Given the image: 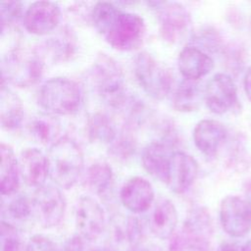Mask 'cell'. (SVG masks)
I'll list each match as a JSON object with an SVG mask.
<instances>
[{
  "label": "cell",
  "instance_id": "obj_33",
  "mask_svg": "<svg viewBox=\"0 0 251 251\" xmlns=\"http://www.w3.org/2000/svg\"><path fill=\"white\" fill-rule=\"evenodd\" d=\"M22 14V3L18 1L1 2V24L2 29L11 26L17 22Z\"/></svg>",
  "mask_w": 251,
  "mask_h": 251
},
{
  "label": "cell",
  "instance_id": "obj_27",
  "mask_svg": "<svg viewBox=\"0 0 251 251\" xmlns=\"http://www.w3.org/2000/svg\"><path fill=\"white\" fill-rule=\"evenodd\" d=\"M37 51L44 62L46 59H51L54 62L66 61L74 53V42L71 34L64 32L46 40L43 43V47Z\"/></svg>",
  "mask_w": 251,
  "mask_h": 251
},
{
  "label": "cell",
  "instance_id": "obj_11",
  "mask_svg": "<svg viewBox=\"0 0 251 251\" xmlns=\"http://www.w3.org/2000/svg\"><path fill=\"white\" fill-rule=\"evenodd\" d=\"M75 226L85 240H96L106 229L105 212L102 206L90 196H81L75 205Z\"/></svg>",
  "mask_w": 251,
  "mask_h": 251
},
{
  "label": "cell",
  "instance_id": "obj_3",
  "mask_svg": "<svg viewBox=\"0 0 251 251\" xmlns=\"http://www.w3.org/2000/svg\"><path fill=\"white\" fill-rule=\"evenodd\" d=\"M43 67L44 60L37 50L16 47L2 59V82L29 87L41 78Z\"/></svg>",
  "mask_w": 251,
  "mask_h": 251
},
{
  "label": "cell",
  "instance_id": "obj_17",
  "mask_svg": "<svg viewBox=\"0 0 251 251\" xmlns=\"http://www.w3.org/2000/svg\"><path fill=\"white\" fill-rule=\"evenodd\" d=\"M227 136L226 126L216 120H202L194 127L193 140L198 150L206 156H215Z\"/></svg>",
  "mask_w": 251,
  "mask_h": 251
},
{
  "label": "cell",
  "instance_id": "obj_15",
  "mask_svg": "<svg viewBox=\"0 0 251 251\" xmlns=\"http://www.w3.org/2000/svg\"><path fill=\"white\" fill-rule=\"evenodd\" d=\"M18 162L21 177L26 185L37 189L46 184V179L49 176L48 159L40 149H24Z\"/></svg>",
  "mask_w": 251,
  "mask_h": 251
},
{
  "label": "cell",
  "instance_id": "obj_26",
  "mask_svg": "<svg viewBox=\"0 0 251 251\" xmlns=\"http://www.w3.org/2000/svg\"><path fill=\"white\" fill-rule=\"evenodd\" d=\"M202 98L204 91L198 80L183 78L174 92L173 105L177 111L190 112L198 108Z\"/></svg>",
  "mask_w": 251,
  "mask_h": 251
},
{
  "label": "cell",
  "instance_id": "obj_4",
  "mask_svg": "<svg viewBox=\"0 0 251 251\" xmlns=\"http://www.w3.org/2000/svg\"><path fill=\"white\" fill-rule=\"evenodd\" d=\"M93 81L102 100L113 108H122L127 101L124 74L112 58L101 55L92 70Z\"/></svg>",
  "mask_w": 251,
  "mask_h": 251
},
{
  "label": "cell",
  "instance_id": "obj_40",
  "mask_svg": "<svg viewBox=\"0 0 251 251\" xmlns=\"http://www.w3.org/2000/svg\"><path fill=\"white\" fill-rule=\"evenodd\" d=\"M92 251H110V250H108L107 248H104V249H95V250H92Z\"/></svg>",
  "mask_w": 251,
  "mask_h": 251
},
{
  "label": "cell",
  "instance_id": "obj_10",
  "mask_svg": "<svg viewBox=\"0 0 251 251\" xmlns=\"http://www.w3.org/2000/svg\"><path fill=\"white\" fill-rule=\"evenodd\" d=\"M220 221L228 235H246L251 230V209L246 200L235 195L225 197L220 206Z\"/></svg>",
  "mask_w": 251,
  "mask_h": 251
},
{
  "label": "cell",
  "instance_id": "obj_14",
  "mask_svg": "<svg viewBox=\"0 0 251 251\" xmlns=\"http://www.w3.org/2000/svg\"><path fill=\"white\" fill-rule=\"evenodd\" d=\"M197 175L198 164L196 160L185 152L176 151L171 159L166 184L173 192L181 194L191 187Z\"/></svg>",
  "mask_w": 251,
  "mask_h": 251
},
{
  "label": "cell",
  "instance_id": "obj_29",
  "mask_svg": "<svg viewBox=\"0 0 251 251\" xmlns=\"http://www.w3.org/2000/svg\"><path fill=\"white\" fill-rule=\"evenodd\" d=\"M120 10L110 2H97L90 11V20L95 29L103 36Z\"/></svg>",
  "mask_w": 251,
  "mask_h": 251
},
{
  "label": "cell",
  "instance_id": "obj_25",
  "mask_svg": "<svg viewBox=\"0 0 251 251\" xmlns=\"http://www.w3.org/2000/svg\"><path fill=\"white\" fill-rule=\"evenodd\" d=\"M85 184L89 190L101 198L110 196L114 185V174L110 165L103 161L93 163L87 169Z\"/></svg>",
  "mask_w": 251,
  "mask_h": 251
},
{
  "label": "cell",
  "instance_id": "obj_28",
  "mask_svg": "<svg viewBox=\"0 0 251 251\" xmlns=\"http://www.w3.org/2000/svg\"><path fill=\"white\" fill-rule=\"evenodd\" d=\"M87 132L91 140L109 145L117 137V129L113 121L102 113H95L89 117Z\"/></svg>",
  "mask_w": 251,
  "mask_h": 251
},
{
  "label": "cell",
  "instance_id": "obj_6",
  "mask_svg": "<svg viewBox=\"0 0 251 251\" xmlns=\"http://www.w3.org/2000/svg\"><path fill=\"white\" fill-rule=\"evenodd\" d=\"M145 29V23L139 15L120 11L103 37L114 49L131 51L141 45Z\"/></svg>",
  "mask_w": 251,
  "mask_h": 251
},
{
  "label": "cell",
  "instance_id": "obj_13",
  "mask_svg": "<svg viewBox=\"0 0 251 251\" xmlns=\"http://www.w3.org/2000/svg\"><path fill=\"white\" fill-rule=\"evenodd\" d=\"M61 19L60 7L50 1L31 3L24 14L25 28L31 34L46 35L52 32Z\"/></svg>",
  "mask_w": 251,
  "mask_h": 251
},
{
  "label": "cell",
  "instance_id": "obj_20",
  "mask_svg": "<svg viewBox=\"0 0 251 251\" xmlns=\"http://www.w3.org/2000/svg\"><path fill=\"white\" fill-rule=\"evenodd\" d=\"M177 67L184 78L198 80L213 70L214 61L202 49L187 46L178 55Z\"/></svg>",
  "mask_w": 251,
  "mask_h": 251
},
{
  "label": "cell",
  "instance_id": "obj_35",
  "mask_svg": "<svg viewBox=\"0 0 251 251\" xmlns=\"http://www.w3.org/2000/svg\"><path fill=\"white\" fill-rule=\"evenodd\" d=\"M59 251H83V238L79 234L70 237Z\"/></svg>",
  "mask_w": 251,
  "mask_h": 251
},
{
  "label": "cell",
  "instance_id": "obj_39",
  "mask_svg": "<svg viewBox=\"0 0 251 251\" xmlns=\"http://www.w3.org/2000/svg\"><path fill=\"white\" fill-rule=\"evenodd\" d=\"M242 251H251V239L242 246Z\"/></svg>",
  "mask_w": 251,
  "mask_h": 251
},
{
  "label": "cell",
  "instance_id": "obj_24",
  "mask_svg": "<svg viewBox=\"0 0 251 251\" xmlns=\"http://www.w3.org/2000/svg\"><path fill=\"white\" fill-rule=\"evenodd\" d=\"M27 131L30 137L37 143L44 146H51L60 138L61 126L56 116L48 113H40L29 120Z\"/></svg>",
  "mask_w": 251,
  "mask_h": 251
},
{
  "label": "cell",
  "instance_id": "obj_36",
  "mask_svg": "<svg viewBox=\"0 0 251 251\" xmlns=\"http://www.w3.org/2000/svg\"><path fill=\"white\" fill-rule=\"evenodd\" d=\"M217 251H242V247L233 241H224L218 246Z\"/></svg>",
  "mask_w": 251,
  "mask_h": 251
},
{
  "label": "cell",
  "instance_id": "obj_31",
  "mask_svg": "<svg viewBox=\"0 0 251 251\" xmlns=\"http://www.w3.org/2000/svg\"><path fill=\"white\" fill-rule=\"evenodd\" d=\"M110 149L114 157L126 160L134 154L135 141L129 133L122 132L120 135H117L116 139L110 144Z\"/></svg>",
  "mask_w": 251,
  "mask_h": 251
},
{
  "label": "cell",
  "instance_id": "obj_16",
  "mask_svg": "<svg viewBox=\"0 0 251 251\" xmlns=\"http://www.w3.org/2000/svg\"><path fill=\"white\" fill-rule=\"evenodd\" d=\"M154 196L152 184L141 176L128 178L122 186L120 192L122 204L134 214L147 211L154 201Z\"/></svg>",
  "mask_w": 251,
  "mask_h": 251
},
{
  "label": "cell",
  "instance_id": "obj_5",
  "mask_svg": "<svg viewBox=\"0 0 251 251\" xmlns=\"http://www.w3.org/2000/svg\"><path fill=\"white\" fill-rule=\"evenodd\" d=\"M133 72L142 89L152 98L164 99L172 89L171 71L148 52L138 53L133 61Z\"/></svg>",
  "mask_w": 251,
  "mask_h": 251
},
{
  "label": "cell",
  "instance_id": "obj_7",
  "mask_svg": "<svg viewBox=\"0 0 251 251\" xmlns=\"http://www.w3.org/2000/svg\"><path fill=\"white\" fill-rule=\"evenodd\" d=\"M31 200L33 213L42 227L51 228L63 221L67 203L58 186L52 184L42 185L35 189Z\"/></svg>",
  "mask_w": 251,
  "mask_h": 251
},
{
  "label": "cell",
  "instance_id": "obj_1",
  "mask_svg": "<svg viewBox=\"0 0 251 251\" xmlns=\"http://www.w3.org/2000/svg\"><path fill=\"white\" fill-rule=\"evenodd\" d=\"M49 176L60 188L70 189L78 180L84 167L83 153L78 144L68 136L53 143L47 154Z\"/></svg>",
  "mask_w": 251,
  "mask_h": 251
},
{
  "label": "cell",
  "instance_id": "obj_22",
  "mask_svg": "<svg viewBox=\"0 0 251 251\" xmlns=\"http://www.w3.org/2000/svg\"><path fill=\"white\" fill-rule=\"evenodd\" d=\"M0 191L3 196H12L20 187V169L13 148L4 142L0 146Z\"/></svg>",
  "mask_w": 251,
  "mask_h": 251
},
{
  "label": "cell",
  "instance_id": "obj_32",
  "mask_svg": "<svg viewBox=\"0 0 251 251\" xmlns=\"http://www.w3.org/2000/svg\"><path fill=\"white\" fill-rule=\"evenodd\" d=\"M7 212L14 220L24 221L33 213L32 200L26 195H18L8 204Z\"/></svg>",
  "mask_w": 251,
  "mask_h": 251
},
{
  "label": "cell",
  "instance_id": "obj_18",
  "mask_svg": "<svg viewBox=\"0 0 251 251\" xmlns=\"http://www.w3.org/2000/svg\"><path fill=\"white\" fill-rule=\"evenodd\" d=\"M173 153L164 142L152 141L142 151V166L150 176L166 183Z\"/></svg>",
  "mask_w": 251,
  "mask_h": 251
},
{
  "label": "cell",
  "instance_id": "obj_23",
  "mask_svg": "<svg viewBox=\"0 0 251 251\" xmlns=\"http://www.w3.org/2000/svg\"><path fill=\"white\" fill-rule=\"evenodd\" d=\"M24 106L20 97L5 83L1 84L0 120L4 129L15 130L24 121Z\"/></svg>",
  "mask_w": 251,
  "mask_h": 251
},
{
  "label": "cell",
  "instance_id": "obj_12",
  "mask_svg": "<svg viewBox=\"0 0 251 251\" xmlns=\"http://www.w3.org/2000/svg\"><path fill=\"white\" fill-rule=\"evenodd\" d=\"M204 100L209 110L218 115L234 108L237 104V89L233 79L223 73L213 75L205 86Z\"/></svg>",
  "mask_w": 251,
  "mask_h": 251
},
{
  "label": "cell",
  "instance_id": "obj_37",
  "mask_svg": "<svg viewBox=\"0 0 251 251\" xmlns=\"http://www.w3.org/2000/svg\"><path fill=\"white\" fill-rule=\"evenodd\" d=\"M243 85H244L245 93H246L247 97L249 98V100L251 101V66L247 69V72L245 73Z\"/></svg>",
  "mask_w": 251,
  "mask_h": 251
},
{
  "label": "cell",
  "instance_id": "obj_19",
  "mask_svg": "<svg viewBox=\"0 0 251 251\" xmlns=\"http://www.w3.org/2000/svg\"><path fill=\"white\" fill-rule=\"evenodd\" d=\"M178 216L175 204L166 198L159 199L149 218L151 232L160 239H170L177 226Z\"/></svg>",
  "mask_w": 251,
  "mask_h": 251
},
{
  "label": "cell",
  "instance_id": "obj_2",
  "mask_svg": "<svg viewBox=\"0 0 251 251\" xmlns=\"http://www.w3.org/2000/svg\"><path fill=\"white\" fill-rule=\"evenodd\" d=\"M82 93L79 85L73 79L56 76L46 80L39 88L37 102L45 113L54 116L71 115L81 104Z\"/></svg>",
  "mask_w": 251,
  "mask_h": 251
},
{
  "label": "cell",
  "instance_id": "obj_9",
  "mask_svg": "<svg viewBox=\"0 0 251 251\" xmlns=\"http://www.w3.org/2000/svg\"><path fill=\"white\" fill-rule=\"evenodd\" d=\"M155 5L160 23V33L170 43L181 41L190 29L187 10L176 2H150Z\"/></svg>",
  "mask_w": 251,
  "mask_h": 251
},
{
  "label": "cell",
  "instance_id": "obj_8",
  "mask_svg": "<svg viewBox=\"0 0 251 251\" xmlns=\"http://www.w3.org/2000/svg\"><path fill=\"white\" fill-rule=\"evenodd\" d=\"M143 239L140 220L134 216H117L109 223L106 248L110 251H135Z\"/></svg>",
  "mask_w": 251,
  "mask_h": 251
},
{
  "label": "cell",
  "instance_id": "obj_38",
  "mask_svg": "<svg viewBox=\"0 0 251 251\" xmlns=\"http://www.w3.org/2000/svg\"><path fill=\"white\" fill-rule=\"evenodd\" d=\"M246 197H247V200L246 202L248 203L250 209H251V183L248 185L247 189H246Z\"/></svg>",
  "mask_w": 251,
  "mask_h": 251
},
{
  "label": "cell",
  "instance_id": "obj_34",
  "mask_svg": "<svg viewBox=\"0 0 251 251\" xmlns=\"http://www.w3.org/2000/svg\"><path fill=\"white\" fill-rule=\"evenodd\" d=\"M25 251H55V244L43 234H34L28 239Z\"/></svg>",
  "mask_w": 251,
  "mask_h": 251
},
{
  "label": "cell",
  "instance_id": "obj_30",
  "mask_svg": "<svg viewBox=\"0 0 251 251\" xmlns=\"http://www.w3.org/2000/svg\"><path fill=\"white\" fill-rule=\"evenodd\" d=\"M21 239L18 229L12 224L1 221L0 251H20Z\"/></svg>",
  "mask_w": 251,
  "mask_h": 251
},
{
  "label": "cell",
  "instance_id": "obj_21",
  "mask_svg": "<svg viewBox=\"0 0 251 251\" xmlns=\"http://www.w3.org/2000/svg\"><path fill=\"white\" fill-rule=\"evenodd\" d=\"M212 233L183 224L170 238L167 251H212Z\"/></svg>",
  "mask_w": 251,
  "mask_h": 251
}]
</instances>
